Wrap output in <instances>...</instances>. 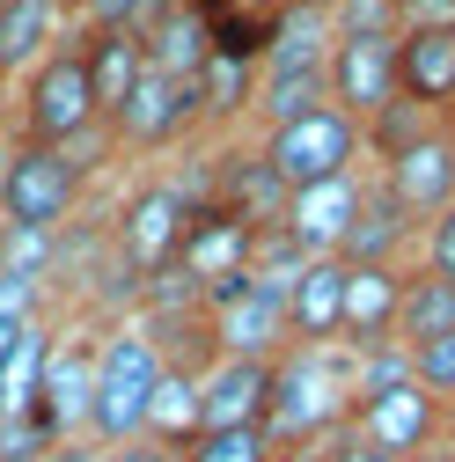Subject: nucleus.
Masks as SVG:
<instances>
[{
	"label": "nucleus",
	"mask_w": 455,
	"mask_h": 462,
	"mask_svg": "<svg viewBox=\"0 0 455 462\" xmlns=\"http://www.w3.org/2000/svg\"><path fill=\"white\" fill-rule=\"evenodd\" d=\"M353 419V353L346 345H287L265 382V440L279 448H323Z\"/></svg>",
	"instance_id": "obj_1"
},
{
	"label": "nucleus",
	"mask_w": 455,
	"mask_h": 462,
	"mask_svg": "<svg viewBox=\"0 0 455 462\" xmlns=\"http://www.w3.org/2000/svg\"><path fill=\"white\" fill-rule=\"evenodd\" d=\"M323 60H330V8H316V0H287V8L265 23V51H257V96H250V110L265 118V133L323 103Z\"/></svg>",
	"instance_id": "obj_2"
},
{
	"label": "nucleus",
	"mask_w": 455,
	"mask_h": 462,
	"mask_svg": "<svg viewBox=\"0 0 455 462\" xmlns=\"http://www.w3.org/2000/svg\"><path fill=\"white\" fill-rule=\"evenodd\" d=\"M169 374L162 360V345L140 330V323H118V330H103L96 337V396H88V440L110 455V448H125L140 440L147 426V403H154V382Z\"/></svg>",
	"instance_id": "obj_3"
},
{
	"label": "nucleus",
	"mask_w": 455,
	"mask_h": 462,
	"mask_svg": "<svg viewBox=\"0 0 455 462\" xmlns=\"http://www.w3.org/2000/svg\"><path fill=\"white\" fill-rule=\"evenodd\" d=\"M257 154H265V169L287 191H309V184H330V177H346V169L360 162V125L338 103H316V110H302V118L272 125Z\"/></svg>",
	"instance_id": "obj_4"
},
{
	"label": "nucleus",
	"mask_w": 455,
	"mask_h": 462,
	"mask_svg": "<svg viewBox=\"0 0 455 462\" xmlns=\"http://www.w3.org/2000/svg\"><path fill=\"white\" fill-rule=\"evenodd\" d=\"M191 191L177 177H147L125 191L118 206V227H110V257H118L133 279L162 272V264H177V243H184V227H191Z\"/></svg>",
	"instance_id": "obj_5"
},
{
	"label": "nucleus",
	"mask_w": 455,
	"mask_h": 462,
	"mask_svg": "<svg viewBox=\"0 0 455 462\" xmlns=\"http://www.w3.org/2000/svg\"><path fill=\"white\" fill-rule=\"evenodd\" d=\"M103 118H96V96H88V74H81V51L51 44L23 81V140L30 147H74Z\"/></svg>",
	"instance_id": "obj_6"
},
{
	"label": "nucleus",
	"mask_w": 455,
	"mask_h": 462,
	"mask_svg": "<svg viewBox=\"0 0 455 462\" xmlns=\"http://www.w3.org/2000/svg\"><path fill=\"white\" fill-rule=\"evenodd\" d=\"M81 199V177L60 147H15L0 162V227H44V236H60L67 213Z\"/></svg>",
	"instance_id": "obj_7"
},
{
	"label": "nucleus",
	"mask_w": 455,
	"mask_h": 462,
	"mask_svg": "<svg viewBox=\"0 0 455 462\" xmlns=\"http://www.w3.org/2000/svg\"><path fill=\"white\" fill-rule=\"evenodd\" d=\"M88 396H96V337L67 330L44 345V374H37V403H30V426L51 448H74L88 440Z\"/></svg>",
	"instance_id": "obj_8"
},
{
	"label": "nucleus",
	"mask_w": 455,
	"mask_h": 462,
	"mask_svg": "<svg viewBox=\"0 0 455 462\" xmlns=\"http://www.w3.org/2000/svg\"><path fill=\"white\" fill-rule=\"evenodd\" d=\"M441 426H448L441 396H426L419 382L382 389V396H360V403H353V419H346L353 440H367V448H382V455H396V462L426 455V448L441 440Z\"/></svg>",
	"instance_id": "obj_9"
},
{
	"label": "nucleus",
	"mask_w": 455,
	"mask_h": 462,
	"mask_svg": "<svg viewBox=\"0 0 455 462\" xmlns=\"http://www.w3.org/2000/svg\"><path fill=\"white\" fill-rule=\"evenodd\" d=\"M323 103H338L353 125H367L382 103H396V37H330Z\"/></svg>",
	"instance_id": "obj_10"
},
{
	"label": "nucleus",
	"mask_w": 455,
	"mask_h": 462,
	"mask_svg": "<svg viewBox=\"0 0 455 462\" xmlns=\"http://www.w3.org/2000/svg\"><path fill=\"white\" fill-rule=\"evenodd\" d=\"M199 125V96H191V81H177V74H140L133 88H125V103L103 118V133L118 140V147H169V140H184Z\"/></svg>",
	"instance_id": "obj_11"
},
{
	"label": "nucleus",
	"mask_w": 455,
	"mask_h": 462,
	"mask_svg": "<svg viewBox=\"0 0 455 462\" xmlns=\"http://www.w3.org/2000/svg\"><path fill=\"white\" fill-rule=\"evenodd\" d=\"M396 96L448 118L455 110V23H404L396 30Z\"/></svg>",
	"instance_id": "obj_12"
},
{
	"label": "nucleus",
	"mask_w": 455,
	"mask_h": 462,
	"mask_svg": "<svg viewBox=\"0 0 455 462\" xmlns=\"http://www.w3.org/2000/svg\"><path fill=\"white\" fill-rule=\"evenodd\" d=\"M206 330H213V353L220 360H279V353H287V294L265 286V279H250V294L213 309Z\"/></svg>",
	"instance_id": "obj_13"
},
{
	"label": "nucleus",
	"mask_w": 455,
	"mask_h": 462,
	"mask_svg": "<svg viewBox=\"0 0 455 462\" xmlns=\"http://www.w3.org/2000/svg\"><path fill=\"white\" fill-rule=\"evenodd\" d=\"M396 309H404V272L396 264H346V301H338V345L367 353V345L396 337Z\"/></svg>",
	"instance_id": "obj_14"
},
{
	"label": "nucleus",
	"mask_w": 455,
	"mask_h": 462,
	"mask_svg": "<svg viewBox=\"0 0 455 462\" xmlns=\"http://www.w3.org/2000/svg\"><path fill=\"white\" fill-rule=\"evenodd\" d=\"M360 191H367L360 169H346V177H330V184H309V191H287V213H279V227L302 243V257H338V236L353 227Z\"/></svg>",
	"instance_id": "obj_15"
},
{
	"label": "nucleus",
	"mask_w": 455,
	"mask_h": 462,
	"mask_svg": "<svg viewBox=\"0 0 455 462\" xmlns=\"http://www.w3.org/2000/svg\"><path fill=\"white\" fill-rule=\"evenodd\" d=\"M382 191L404 206L412 220H433L441 206H455V154H448V125L441 133H426L419 147H404V154H389L382 162Z\"/></svg>",
	"instance_id": "obj_16"
},
{
	"label": "nucleus",
	"mask_w": 455,
	"mask_h": 462,
	"mask_svg": "<svg viewBox=\"0 0 455 462\" xmlns=\"http://www.w3.org/2000/svg\"><path fill=\"white\" fill-rule=\"evenodd\" d=\"M140 44H147V67L154 74L191 81L213 60V8H206V0H162V8L147 15V30H140Z\"/></svg>",
	"instance_id": "obj_17"
},
{
	"label": "nucleus",
	"mask_w": 455,
	"mask_h": 462,
	"mask_svg": "<svg viewBox=\"0 0 455 462\" xmlns=\"http://www.w3.org/2000/svg\"><path fill=\"white\" fill-rule=\"evenodd\" d=\"M250 243H257V227H243L236 213H220L213 199H199V206H191V227H184V243H177V264L199 279V294H206L213 279L250 272Z\"/></svg>",
	"instance_id": "obj_18"
},
{
	"label": "nucleus",
	"mask_w": 455,
	"mask_h": 462,
	"mask_svg": "<svg viewBox=\"0 0 455 462\" xmlns=\"http://www.w3.org/2000/svg\"><path fill=\"white\" fill-rule=\"evenodd\" d=\"M338 301H346V264L309 257L287 279V345H338Z\"/></svg>",
	"instance_id": "obj_19"
},
{
	"label": "nucleus",
	"mask_w": 455,
	"mask_h": 462,
	"mask_svg": "<svg viewBox=\"0 0 455 462\" xmlns=\"http://www.w3.org/2000/svg\"><path fill=\"white\" fill-rule=\"evenodd\" d=\"M412 213L396 206L389 191H382V177H367V191H360V213H353V227L338 236V264H396V250L412 243Z\"/></svg>",
	"instance_id": "obj_20"
},
{
	"label": "nucleus",
	"mask_w": 455,
	"mask_h": 462,
	"mask_svg": "<svg viewBox=\"0 0 455 462\" xmlns=\"http://www.w3.org/2000/svg\"><path fill=\"white\" fill-rule=\"evenodd\" d=\"M265 382H272V360H213V367H199L206 426H257L265 419Z\"/></svg>",
	"instance_id": "obj_21"
},
{
	"label": "nucleus",
	"mask_w": 455,
	"mask_h": 462,
	"mask_svg": "<svg viewBox=\"0 0 455 462\" xmlns=\"http://www.w3.org/2000/svg\"><path fill=\"white\" fill-rule=\"evenodd\" d=\"M74 51H81V74H88V96H96V118H110L125 103V88L147 74V44L133 30H88Z\"/></svg>",
	"instance_id": "obj_22"
},
{
	"label": "nucleus",
	"mask_w": 455,
	"mask_h": 462,
	"mask_svg": "<svg viewBox=\"0 0 455 462\" xmlns=\"http://www.w3.org/2000/svg\"><path fill=\"white\" fill-rule=\"evenodd\" d=\"M220 213H236L243 227H279V213H287V184L265 169V154H220Z\"/></svg>",
	"instance_id": "obj_23"
},
{
	"label": "nucleus",
	"mask_w": 455,
	"mask_h": 462,
	"mask_svg": "<svg viewBox=\"0 0 455 462\" xmlns=\"http://www.w3.org/2000/svg\"><path fill=\"white\" fill-rule=\"evenodd\" d=\"M67 0H0V81L30 74L51 44H60Z\"/></svg>",
	"instance_id": "obj_24"
},
{
	"label": "nucleus",
	"mask_w": 455,
	"mask_h": 462,
	"mask_svg": "<svg viewBox=\"0 0 455 462\" xmlns=\"http://www.w3.org/2000/svg\"><path fill=\"white\" fill-rule=\"evenodd\" d=\"M199 433H206V411H199V367H169V374L154 382V403H147L140 440H154V448H169V455H184Z\"/></svg>",
	"instance_id": "obj_25"
},
{
	"label": "nucleus",
	"mask_w": 455,
	"mask_h": 462,
	"mask_svg": "<svg viewBox=\"0 0 455 462\" xmlns=\"http://www.w3.org/2000/svg\"><path fill=\"white\" fill-rule=\"evenodd\" d=\"M191 96H199V118H243L250 96H257V60L213 51V60L191 74Z\"/></svg>",
	"instance_id": "obj_26"
},
{
	"label": "nucleus",
	"mask_w": 455,
	"mask_h": 462,
	"mask_svg": "<svg viewBox=\"0 0 455 462\" xmlns=\"http://www.w3.org/2000/svg\"><path fill=\"white\" fill-rule=\"evenodd\" d=\"M455 330V286L419 272L404 279V309H396V345H426V337H448Z\"/></svg>",
	"instance_id": "obj_27"
},
{
	"label": "nucleus",
	"mask_w": 455,
	"mask_h": 462,
	"mask_svg": "<svg viewBox=\"0 0 455 462\" xmlns=\"http://www.w3.org/2000/svg\"><path fill=\"white\" fill-rule=\"evenodd\" d=\"M426 133H441V118H433V110H419V103H404V96H396V103H382L375 118L360 125V147H367L375 162H389V154L419 147Z\"/></svg>",
	"instance_id": "obj_28"
},
{
	"label": "nucleus",
	"mask_w": 455,
	"mask_h": 462,
	"mask_svg": "<svg viewBox=\"0 0 455 462\" xmlns=\"http://www.w3.org/2000/svg\"><path fill=\"white\" fill-rule=\"evenodd\" d=\"M44 345H51V330L30 323V337L15 345V360L0 367V419H30V403H37V374H44Z\"/></svg>",
	"instance_id": "obj_29"
},
{
	"label": "nucleus",
	"mask_w": 455,
	"mask_h": 462,
	"mask_svg": "<svg viewBox=\"0 0 455 462\" xmlns=\"http://www.w3.org/2000/svg\"><path fill=\"white\" fill-rule=\"evenodd\" d=\"M177 462H272V440L265 426H206Z\"/></svg>",
	"instance_id": "obj_30"
},
{
	"label": "nucleus",
	"mask_w": 455,
	"mask_h": 462,
	"mask_svg": "<svg viewBox=\"0 0 455 462\" xmlns=\"http://www.w3.org/2000/svg\"><path fill=\"white\" fill-rule=\"evenodd\" d=\"M412 382V345H367V353H353V403L360 396H382V389H404Z\"/></svg>",
	"instance_id": "obj_31"
},
{
	"label": "nucleus",
	"mask_w": 455,
	"mask_h": 462,
	"mask_svg": "<svg viewBox=\"0 0 455 462\" xmlns=\"http://www.w3.org/2000/svg\"><path fill=\"white\" fill-rule=\"evenodd\" d=\"M404 0H330V37H396Z\"/></svg>",
	"instance_id": "obj_32"
},
{
	"label": "nucleus",
	"mask_w": 455,
	"mask_h": 462,
	"mask_svg": "<svg viewBox=\"0 0 455 462\" xmlns=\"http://www.w3.org/2000/svg\"><path fill=\"white\" fill-rule=\"evenodd\" d=\"M412 382L426 389V396H455V330L448 337H426V345H412Z\"/></svg>",
	"instance_id": "obj_33"
},
{
	"label": "nucleus",
	"mask_w": 455,
	"mask_h": 462,
	"mask_svg": "<svg viewBox=\"0 0 455 462\" xmlns=\"http://www.w3.org/2000/svg\"><path fill=\"white\" fill-rule=\"evenodd\" d=\"M162 8V0H81V23L88 30H147V15Z\"/></svg>",
	"instance_id": "obj_34"
},
{
	"label": "nucleus",
	"mask_w": 455,
	"mask_h": 462,
	"mask_svg": "<svg viewBox=\"0 0 455 462\" xmlns=\"http://www.w3.org/2000/svg\"><path fill=\"white\" fill-rule=\"evenodd\" d=\"M426 272L455 286V206H441L433 227H426Z\"/></svg>",
	"instance_id": "obj_35"
},
{
	"label": "nucleus",
	"mask_w": 455,
	"mask_h": 462,
	"mask_svg": "<svg viewBox=\"0 0 455 462\" xmlns=\"http://www.w3.org/2000/svg\"><path fill=\"white\" fill-rule=\"evenodd\" d=\"M323 462H396V455H382V448H367V440H353L346 426H338V433L323 440Z\"/></svg>",
	"instance_id": "obj_36"
},
{
	"label": "nucleus",
	"mask_w": 455,
	"mask_h": 462,
	"mask_svg": "<svg viewBox=\"0 0 455 462\" xmlns=\"http://www.w3.org/2000/svg\"><path fill=\"white\" fill-rule=\"evenodd\" d=\"M103 462H177L169 448H154V440H125V448H110Z\"/></svg>",
	"instance_id": "obj_37"
},
{
	"label": "nucleus",
	"mask_w": 455,
	"mask_h": 462,
	"mask_svg": "<svg viewBox=\"0 0 455 462\" xmlns=\"http://www.w3.org/2000/svg\"><path fill=\"white\" fill-rule=\"evenodd\" d=\"M0 125H8V81H0Z\"/></svg>",
	"instance_id": "obj_38"
},
{
	"label": "nucleus",
	"mask_w": 455,
	"mask_h": 462,
	"mask_svg": "<svg viewBox=\"0 0 455 462\" xmlns=\"http://www.w3.org/2000/svg\"><path fill=\"white\" fill-rule=\"evenodd\" d=\"M448 154H455V125H448Z\"/></svg>",
	"instance_id": "obj_39"
},
{
	"label": "nucleus",
	"mask_w": 455,
	"mask_h": 462,
	"mask_svg": "<svg viewBox=\"0 0 455 462\" xmlns=\"http://www.w3.org/2000/svg\"><path fill=\"white\" fill-rule=\"evenodd\" d=\"M441 8H448V15H455V0H441Z\"/></svg>",
	"instance_id": "obj_40"
},
{
	"label": "nucleus",
	"mask_w": 455,
	"mask_h": 462,
	"mask_svg": "<svg viewBox=\"0 0 455 462\" xmlns=\"http://www.w3.org/2000/svg\"><path fill=\"white\" fill-rule=\"evenodd\" d=\"M67 8H81V0H67Z\"/></svg>",
	"instance_id": "obj_41"
},
{
	"label": "nucleus",
	"mask_w": 455,
	"mask_h": 462,
	"mask_svg": "<svg viewBox=\"0 0 455 462\" xmlns=\"http://www.w3.org/2000/svg\"><path fill=\"white\" fill-rule=\"evenodd\" d=\"M316 8H330V0H316Z\"/></svg>",
	"instance_id": "obj_42"
},
{
	"label": "nucleus",
	"mask_w": 455,
	"mask_h": 462,
	"mask_svg": "<svg viewBox=\"0 0 455 462\" xmlns=\"http://www.w3.org/2000/svg\"><path fill=\"white\" fill-rule=\"evenodd\" d=\"M272 462H279V455H272Z\"/></svg>",
	"instance_id": "obj_43"
}]
</instances>
